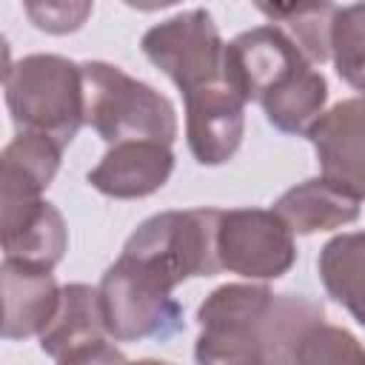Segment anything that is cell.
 Returning <instances> with one entry per match:
<instances>
[{
    "instance_id": "1",
    "label": "cell",
    "mask_w": 365,
    "mask_h": 365,
    "mask_svg": "<svg viewBox=\"0 0 365 365\" xmlns=\"http://www.w3.org/2000/svg\"><path fill=\"white\" fill-rule=\"evenodd\" d=\"M325 319L305 294H274L257 282L214 288L197 308V365H294L299 339Z\"/></svg>"
},
{
    "instance_id": "2",
    "label": "cell",
    "mask_w": 365,
    "mask_h": 365,
    "mask_svg": "<svg viewBox=\"0 0 365 365\" xmlns=\"http://www.w3.org/2000/svg\"><path fill=\"white\" fill-rule=\"evenodd\" d=\"M225 77L245 103H259L265 120L282 134H308L325 114L328 83L322 71L274 23L225 43Z\"/></svg>"
},
{
    "instance_id": "3",
    "label": "cell",
    "mask_w": 365,
    "mask_h": 365,
    "mask_svg": "<svg viewBox=\"0 0 365 365\" xmlns=\"http://www.w3.org/2000/svg\"><path fill=\"white\" fill-rule=\"evenodd\" d=\"M3 86L17 131L51 137L66 148L86 123L83 63L60 54H29L6 68Z\"/></svg>"
},
{
    "instance_id": "4",
    "label": "cell",
    "mask_w": 365,
    "mask_h": 365,
    "mask_svg": "<svg viewBox=\"0 0 365 365\" xmlns=\"http://www.w3.org/2000/svg\"><path fill=\"white\" fill-rule=\"evenodd\" d=\"M86 80V123L108 143H163L177 140V111L165 94L143 80H134L120 66L88 60L83 63Z\"/></svg>"
},
{
    "instance_id": "5",
    "label": "cell",
    "mask_w": 365,
    "mask_h": 365,
    "mask_svg": "<svg viewBox=\"0 0 365 365\" xmlns=\"http://www.w3.org/2000/svg\"><path fill=\"white\" fill-rule=\"evenodd\" d=\"M220 208L163 211L143 220L123 245V257L165 279L171 288L191 277L220 274L217 259Z\"/></svg>"
},
{
    "instance_id": "6",
    "label": "cell",
    "mask_w": 365,
    "mask_h": 365,
    "mask_svg": "<svg viewBox=\"0 0 365 365\" xmlns=\"http://www.w3.org/2000/svg\"><path fill=\"white\" fill-rule=\"evenodd\" d=\"M106 334L114 342L168 339L182 328V305L174 288L128 257H117L100 279Z\"/></svg>"
},
{
    "instance_id": "7",
    "label": "cell",
    "mask_w": 365,
    "mask_h": 365,
    "mask_svg": "<svg viewBox=\"0 0 365 365\" xmlns=\"http://www.w3.org/2000/svg\"><path fill=\"white\" fill-rule=\"evenodd\" d=\"M143 54L188 94L225 74V43L205 9L180 11L151 26L140 40Z\"/></svg>"
},
{
    "instance_id": "8",
    "label": "cell",
    "mask_w": 365,
    "mask_h": 365,
    "mask_svg": "<svg viewBox=\"0 0 365 365\" xmlns=\"http://www.w3.org/2000/svg\"><path fill=\"white\" fill-rule=\"evenodd\" d=\"M217 259L222 271L245 279H279L297 259V242L274 211L231 208L220 211Z\"/></svg>"
},
{
    "instance_id": "9",
    "label": "cell",
    "mask_w": 365,
    "mask_h": 365,
    "mask_svg": "<svg viewBox=\"0 0 365 365\" xmlns=\"http://www.w3.org/2000/svg\"><path fill=\"white\" fill-rule=\"evenodd\" d=\"M185 100V140L200 165L228 163L245 137V100L234 91L228 77L200 86Z\"/></svg>"
},
{
    "instance_id": "10",
    "label": "cell",
    "mask_w": 365,
    "mask_h": 365,
    "mask_svg": "<svg viewBox=\"0 0 365 365\" xmlns=\"http://www.w3.org/2000/svg\"><path fill=\"white\" fill-rule=\"evenodd\" d=\"M317 151L322 180L354 200H365V97L339 100L305 134Z\"/></svg>"
},
{
    "instance_id": "11",
    "label": "cell",
    "mask_w": 365,
    "mask_h": 365,
    "mask_svg": "<svg viewBox=\"0 0 365 365\" xmlns=\"http://www.w3.org/2000/svg\"><path fill=\"white\" fill-rule=\"evenodd\" d=\"M174 171V151L163 143L134 140L111 145L88 171V185L111 200H140L160 191Z\"/></svg>"
},
{
    "instance_id": "12",
    "label": "cell",
    "mask_w": 365,
    "mask_h": 365,
    "mask_svg": "<svg viewBox=\"0 0 365 365\" xmlns=\"http://www.w3.org/2000/svg\"><path fill=\"white\" fill-rule=\"evenodd\" d=\"M3 336L29 339L40 336L54 319L63 288L46 268L23 265L17 259H3Z\"/></svg>"
},
{
    "instance_id": "13",
    "label": "cell",
    "mask_w": 365,
    "mask_h": 365,
    "mask_svg": "<svg viewBox=\"0 0 365 365\" xmlns=\"http://www.w3.org/2000/svg\"><path fill=\"white\" fill-rule=\"evenodd\" d=\"M68 248V228L63 214L48 202L37 200L31 205L3 211V254L23 265L51 271Z\"/></svg>"
},
{
    "instance_id": "14",
    "label": "cell",
    "mask_w": 365,
    "mask_h": 365,
    "mask_svg": "<svg viewBox=\"0 0 365 365\" xmlns=\"http://www.w3.org/2000/svg\"><path fill=\"white\" fill-rule=\"evenodd\" d=\"M63 145L51 137L17 131V137L3 148L0 168H3V208L29 205L43 200V191L51 185L60 168Z\"/></svg>"
},
{
    "instance_id": "15",
    "label": "cell",
    "mask_w": 365,
    "mask_h": 365,
    "mask_svg": "<svg viewBox=\"0 0 365 365\" xmlns=\"http://www.w3.org/2000/svg\"><path fill=\"white\" fill-rule=\"evenodd\" d=\"M291 234H317V231H334L348 222L359 220V200L348 197L345 191L334 188L322 177H311L285 194L277 197L271 208Z\"/></svg>"
},
{
    "instance_id": "16",
    "label": "cell",
    "mask_w": 365,
    "mask_h": 365,
    "mask_svg": "<svg viewBox=\"0 0 365 365\" xmlns=\"http://www.w3.org/2000/svg\"><path fill=\"white\" fill-rule=\"evenodd\" d=\"M106 336L108 334L103 322L100 291L83 282H71V285H63L57 314L40 334V351L60 359L68 351L106 339Z\"/></svg>"
},
{
    "instance_id": "17",
    "label": "cell",
    "mask_w": 365,
    "mask_h": 365,
    "mask_svg": "<svg viewBox=\"0 0 365 365\" xmlns=\"http://www.w3.org/2000/svg\"><path fill=\"white\" fill-rule=\"evenodd\" d=\"M317 271L328 297L365 328V231L331 237L317 257Z\"/></svg>"
},
{
    "instance_id": "18",
    "label": "cell",
    "mask_w": 365,
    "mask_h": 365,
    "mask_svg": "<svg viewBox=\"0 0 365 365\" xmlns=\"http://www.w3.org/2000/svg\"><path fill=\"white\" fill-rule=\"evenodd\" d=\"M339 6L334 3H297V6H259V11L279 26L311 66L331 57V23Z\"/></svg>"
},
{
    "instance_id": "19",
    "label": "cell",
    "mask_w": 365,
    "mask_h": 365,
    "mask_svg": "<svg viewBox=\"0 0 365 365\" xmlns=\"http://www.w3.org/2000/svg\"><path fill=\"white\" fill-rule=\"evenodd\" d=\"M331 60L336 74L365 97V3L336 9L331 23Z\"/></svg>"
},
{
    "instance_id": "20",
    "label": "cell",
    "mask_w": 365,
    "mask_h": 365,
    "mask_svg": "<svg viewBox=\"0 0 365 365\" xmlns=\"http://www.w3.org/2000/svg\"><path fill=\"white\" fill-rule=\"evenodd\" d=\"M294 365H365V345L351 331L319 322L299 339Z\"/></svg>"
},
{
    "instance_id": "21",
    "label": "cell",
    "mask_w": 365,
    "mask_h": 365,
    "mask_svg": "<svg viewBox=\"0 0 365 365\" xmlns=\"http://www.w3.org/2000/svg\"><path fill=\"white\" fill-rule=\"evenodd\" d=\"M26 14L40 31L68 34L77 31L91 14V3H26Z\"/></svg>"
},
{
    "instance_id": "22",
    "label": "cell",
    "mask_w": 365,
    "mask_h": 365,
    "mask_svg": "<svg viewBox=\"0 0 365 365\" xmlns=\"http://www.w3.org/2000/svg\"><path fill=\"white\" fill-rule=\"evenodd\" d=\"M57 365H131V362L117 345H111L108 339H97L68 351L66 356L57 359Z\"/></svg>"
},
{
    "instance_id": "23",
    "label": "cell",
    "mask_w": 365,
    "mask_h": 365,
    "mask_svg": "<svg viewBox=\"0 0 365 365\" xmlns=\"http://www.w3.org/2000/svg\"><path fill=\"white\" fill-rule=\"evenodd\" d=\"M131 365H171V362H163V359H140V362H131Z\"/></svg>"
}]
</instances>
